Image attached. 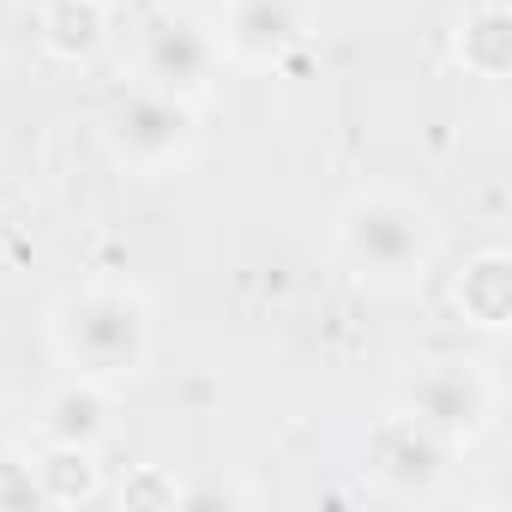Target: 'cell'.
<instances>
[{"instance_id":"obj_1","label":"cell","mask_w":512,"mask_h":512,"mask_svg":"<svg viewBox=\"0 0 512 512\" xmlns=\"http://www.w3.org/2000/svg\"><path fill=\"white\" fill-rule=\"evenodd\" d=\"M446 223L440 211L392 181H362L332 211V260L368 296H416L440 266Z\"/></svg>"},{"instance_id":"obj_2","label":"cell","mask_w":512,"mask_h":512,"mask_svg":"<svg viewBox=\"0 0 512 512\" xmlns=\"http://www.w3.org/2000/svg\"><path fill=\"white\" fill-rule=\"evenodd\" d=\"M49 356L67 374L133 386L157 356V302L127 278H91L49 302Z\"/></svg>"},{"instance_id":"obj_3","label":"cell","mask_w":512,"mask_h":512,"mask_svg":"<svg viewBox=\"0 0 512 512\" xmlns=\"http://www.w3.org/2000/svg\"><path fill=\"white\" fill-rule=\"evenodd\" d=\"M392 404L422 416L458 452H476L500 422V374L476 356H428L392 380Z\"/></svg>"},{"instance_id":"obj_4","label":"cell","mask_w":512,"mask_h":512,"mask_svg":"<svg viewBox=\"0 0 512 512\" xmlns=\"http://www.w3.org/2000/svg\"><path fill=\"white\" fill-rule=\"evenodd\" d=\"M458 464H464V452L398 404L386 416H374V428L362 440V482H368L374 500H392V506L446 500L452 482H458Z\"/></svg>"},{"instance_id":"obj_5","label":"cell","mask_w":512,"mask_h":512,"mask_svg":"<svg viewBox=\"0 0 512 512\" xmlns=\"http://www.w3.org/2000/svg\"><path fill=\"white\" fill-rule=\"evenodd\" d=\"M97 133H103V151H109L115 169L157 181V175H175L181 163H193V151H199V103H181V97H169L157 85H133L103 109Z\"/></svg>"},{"instance_id":"obj_6","label":"cell","mask_w":512,"mask_h":512,"mask_svg":"<svg viewBox=\"0 0 512 512\" xmlns=\"http://www.w3.org/2000/svg\"><path fill=\"white\" fill-rule=\"evenodd\" d=\"M223 49L211 19H199L193 7H157L139 25V85H157L181 103H205L223 79Z\"/></svg>"},{"instance_id":"obj_7","label":"cell","mask_w":512,"mask_h":512,"mask_svg":"<svg viewBox=\"0 0 512 512\" xmlns=\"http://www.w3.org/2000/svg\"><path fill=\"white\" fill-rule=\"evenodd\" d=\"M308 0H223L211 31L235 67H284L308 43Z\"/></svg>"},{"instance_id":"obj_8","label":"cell","mask_w":512,"mask_h":512,"mask_svg":"<svg viewBox=\"0 0 512 512\" xmlns=\"http://www.w3.org/2000/svg\"><path fill=\"white\" fill-rule=\"evenodd\" d=\"M121 428V386L91 380V374H61L43 404H37V440H61V446H109Z\"/></svg>"},{"instance_id":"obj_9","label":"cell","mask_w":512,"mask_h":512,"mask_svg":"<svg viewBox=\"0 0 512 512\" xmlns=\"http://www.w3.org/2000/svg\"><path fill=\"white\" fill-rule=\"evenodd\" d=\"M452 308L464 314V326L500 338L512 326V253L506 247H476L452 278Z\"/></svg>"},{"instance_id":"obj_10","label":"cell","mask_w":512,"mask_h":512,"mask_svg":"<svg viewBox=\"0 0 512 512\" xmlns=\"http://www.w3.org/2000/svg\"><path fill=\"white\" fill-rule=\"evenodd\" d=\"M452 61L476 85H500L512 73V7L506 0H470L452 31Z\"/></svg>"},{"instance_id":"obj_11","label":"cell","mask_w":512,"mask_h":512,"mask_svg":"<svg viewBox=\"0 0 512 512\" xmlns=\"http://www.w3.org/2000/svg\"><path fill=\"white\" fill-rule=\"evenodd\" d=\"M37 13V43L61 67H85L109 43V0H43Z\"/></svg>"},{"instance_id":"obj_12","label":"cell","mask_w":512,"mask_h":512,"mask_svg":"<svg viewBox=\"0 0 512 512\" xmlns=\"http://www.w3.org/2000/svg\"><path fill=\"white\" fill-rule=\"evenodd\" d=\"M31 476H37V500H43V506H91V500L109 494V482H103V452H97V446L37 440Z\"/></svg>"},{"instance_id":"obj_13","label":"cell","mask_w":512,"mask_h":512,"mask_svg":"<svg viewBox=\"0 0 512 512\" xmlns=\"http://www.w3.org/2000/svg\"><path fill=\"white\" fill-rule=\"evenodd\" d=\"M181 500V482L175 476H163V470H139L133 482H121V506H175Z\"/></svg>"},{"instance_id":"obj_14","label":"cell","mask_w":512,"mask_h":512,"mask_svg":"<svg viewBox=\"0 0 512 512\" xmlns=\"http://www.w3.org/2000/svg\"><path fill=\"white\" fill-rule=\"evenodd\" d=\"M0 506H43V500H37L31 458H19V452H7V458H0Z\"/></svg>"},{"instance_id":"obj_15","label":"cell","mask_w":512,"mask_h":512,"mask_svg":"<svg viewBox=\"0 0 512 512\" xmlns=\"http://www.w3.org/2000/svg\"><path fill=\"white\" fill-rule=\"evenodd\" d=\"M181 500H199V506L205 500H247L253 506V500H260V488H253V482H187Z\"/></svg>"},{"instance_id":"obj_16","label":"cell","mask_w":512,"mask_h":512,"mask_svg":"<svg viewBox=\"0 0 512 512\" xmlns=\"http://www.w3.org/2000/svg\"><path fill=\"white\" fill-rule=\"evenodd\" d=\"M7 452H19V446H13V428H7V416H0V458H7Z\"/></svg>"},{"instance_id":"obj_17","label":"cell","mask_w":512,"mask_h":512,"mask_svg":"<svg viewBox=\"0 0 512 512\" xmlns=\"http://www.w3.org/2000/svg\"><path fill=\"white\" fill-rule=\"evenodd\" d=\"M31 7H43V0H31Z\"/></svg>"}]
</instances>
